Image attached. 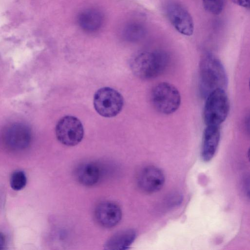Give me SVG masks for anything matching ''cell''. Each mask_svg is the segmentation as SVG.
I'll return each mask as SVG.
<instances>
[{
    "label": "cell",
    "mask_w": 250,
    "mask_h": 250,
    "mask_svg": "<svg viewBox=\"0 0 250 250\" xmlns=\"http://www.w3.org/2000/svg\"><path fill=\"white\" fill-rule=\"evenodd\" d=\"M32 134L29 128L21 124L9 126L4 133L3 140L8 148L13 150H22L30 145Z\"/></svg>",
    "instance_id": "8"
},
{
    "label": "cell",
    "mask_w": 250,
    "mask_h": 250,
    "mask_svg": "<svg viewBox=\"0 0 250 250\" xmlns=\"http://www.w3.org/2000/svg\"><path fill=\"white\" fill-rule=\"evenodd\" d=\"M165 182L163 171L158 167L149 166L144 167L140 172L137 179V184L144 192L152 193L160 190Z\"/></svg>",
    "instance_id": "9"
},
{
    "label": "cell",
    "mask_w": 250,
    "mask_h": 250,
    "mask_svg": "<svg viewBox=\"0 0 250 250\" xmlns=\"http://www.w3.org/2000/svg\"><path fill=\"white\" fill-rule=\"evenodd\" d=\"M205 9L208 13L217 15L221 13L224 6V0H202Z\"/></svg>",
    "instance_id": "17"
},
{
    "label": "cell",
    "mask_w": 250,
    "mask_h": 250,
    "mask_svg": "<svg viewBox=\"0 0 250 250\" xmlns=\"http://www.w3.org/2000/svg\"><path fill=\"white\" fill-rule=\"evenodd\" d=\"M27 183L25 173L22 170H16L12 173L10 179L11 188L14 190L19 191L23 189Z\"/></svg>",
    "instance_id": "16"
},
{
    "label": "cell",
    "mask_w": 250,
    "mask_h": 250,
    "mask_svg": "<svg viewBox=\"0 0 250 250\" xmlns=\"http://www.w3.org/2000/svg\"><path fill=\"white\" fill-rule=\"evenodd\" d=\"M244 185L246 195L250 199V176L246 179Z\"/></svg>",
    "instance_id": "19"
},
{
    "label": "cell",
    "mask_w": 250,
    "mask_h": 250,
    "mask_svg": "<svg viewBox=\"0 0 250 250\" xmlns=\"http://www.w3.org/2000/svg\"><path fill=\"white\" fill-rule=\"evenodd\" d=\"M136 237V231L132 229L120 231L112 235L105 242L106 250H126L133 243Z\"/></svg>",
    "instance_id": "13"
},
{
    "label": "cell",
    "mask_w": 250,
    "mask_h": 250,
    "mask_svg": "<svg viewBox=\"0 0 250 250\" xmlns=\"http://www.w3.org/2000/svg\"><path fill=\"white\" fill-rule=\"evenodd\" d=\"M245 125L246 130L249 134L250 135V114L247 117L246 120Z\"/></svg>",
    "instance_id": "20"
},
{
    "label": "cell",
    "mask_w": 250,
    "mask_h": 250,
    "mask_svg": "<svg viewBox=\"0 0 250 250\" xmlns=\"http://www.w3.org/2000/svg\"><path fill=\"white\" fill-rule=\"evenodd\" d=\"M55 132L58 140L66 146H74L81 142L83 128L81 122L72 116H65L57 123Z\"/></svg>",
    "instance_id": "6"
},
{
    "label": "cell",
    "mask_w": 250,
    "mask_h": 250,
    "mask_svg": "<svg viewBox=\"0 0 250 250\" xmlns=\"http://www.w3.org/2000/svg\"><path fill=\"white\" fill-rule=\"evenodd\" d=\"M248 158H249V160L250 162V147L248 150Z\"/></svg>",
    "instance_id": "22"
},
{
    "label": "cell",
    "mask_w": 250,
    "mask_h": 250,
    "mask_svg": "<svg viewBox=\"0 0 250 250\" xmlns=\"http://www.w3.org/2000/svg\"><path fill=\"white\" fill-rule=\"evenodd\" d=\"M234 3L245 8L250 9V0H230Z\"/></svg>",
    "instance_id": "18"
},
{
    "label": "cell",
    "mask_w": 250,
    "mask_h": 250,
    "mask_svg": "<svg viewBox=\"0 0 250 250\" xmlns=\"http://www.w3.org/2000/svg\"><path fill=\"white\" fill-rule=\"evenodd\" d=\"M199 80L200 92L205 98L216 89L225 90L227 87L225 68L219 59L211 53H206L201 58Z\"/></svg>",
    "instance_id": "1"
},
{
    "label": "cell",
    "mask_w": 250,
    "mask_h": 250,
    "mask_svg": "<svg viewBox=\"0 0 250 250\" xmlns=\"http://www.w3.org/2000/svg\"><path fill=\"white\" fill-rule=\"evenodd\" d=\"M75 176L81 184L85 186H92L99 181L101 170L99 166L94 162H85L76 168Z\"/></svg>",
    "instance_id": "12"
},
{
    "label": "cell",
    "mask_w": 250,
    "mask_h": 250,
    "mask_svg": "<svg viewBox=\"0 0 250 250\" xmlns=\"http://www.w3.org/2000/svg\"><path fill=\"white\" fill-rule=\"evenodd\" d=\"M249 87H250V81H249Z\"/></svg>",
    "instance_id": "23"
},
{
    "label": "cell",
    "mask_w": 250,
    "mask_h": 250,
    "mask_svg": "<svg viewBox=\"0 0 250 250\" xmlns=\"http://www.w3.org/2000/svg\"><path fill=\"white\" fill-rule=\"evenodd\" d=\"M220 126L207 125L203 135L201 157L208 162L213 157L217 149L220 138Z\"/></svg>",
    "instance_id": "11"
},
{
    "label": "cell",
    "mask_w": 250,
    "mask_h": 250,
    "mask_svg": "<svg viewBox=\"0 0 250 250\" xmlns=\"http://www.w3.org/2000/svg\"><path fill=\"white\" fill-rule=\"evenodd\" d=\"M124 98L116 90L109 87H102L94 94L93 104L101 116L111 118L117 116L124 106Z\"/></svg>",
    "instance_id": "5"
},
{
    "label": "cell",
    "mask_w": 250,
    "mask_h": 250,
    "mask_svg": "<svg viewBox=\"0 0 250 250\" xmlns=\"http://www.w3.org/2000/svg\"><path fill=\"white\" fill-rule=\"evenodd\" d=\"M165 12L168 21L178 32L188 36L192 35L193 19L184 6L177 1H169L165 6Z\"/></svg>",
    "instance_id": "7"
},
{
    "label": "cell",
    "mask_w": 250,
    "mask_h": 250,
    "mask_svg": "<svg viewBox=\"0 0 250 250\" xmlns=\"http://www.w3.org/2000/svg\"><path fill=\"white\" fill-rule=\"evenodd\" d=\"M5 238L4 235L1 233L0 234V249H2L3 247L5 246Z\"/></svg>",
    "instance_id": "21"
},
{
    "label": "cell",
    "mask_w": 250,
    "mask_h": 250,
    "mask_svg": "<svg viewBox=\"0 0 250 250\" xmlns=\"http://www.w3.org/2000/svg\"><path fill=\"white\" fill-rule=\"evenodd\" d=\"M150 99L154 108L159 112L169 115L175 112L181 104L178 90L168 83H160L152 89Z\"/></svg>",
    "instance_id": "4"
},
{
    "label": "cell",
    "mask_w": 250,
    "mask_h": 250,
    "mask_svg": "<svg viewBox=\"0 0 250 250\" xmlns=\"http://www.w3.org/2000/svg\"><path fill=\"white\" fill-rule=\"evenodd\" d=\"M103 15L98 10L88 9L82 11L78 16V22L85 31L94 32L98 30L103 22Z\"/></svg>",
    "instance_id": "14"
},
{
    "label": "cell",
    "mask_w": 250,
    "mask_h": 250,
    "mask_svg": "<svg viewBox=\"0 0 250 250\" xmlns=\"http://www.w3.org/2000/svg\"><path fill=\"white\" fill-rule=\"evenodd\" d=\"M168 62V56L164 51H145L135 54L130 65L135 75L143 80H149L161 75Z\"/></svg>",
    "instance_id": "2"
},
{
    "label": "cell",
    "mask_w": 250,
    "mask_h": 250,
    "mask_svg": "<svg viewBox=\"0 0 250 250\" xmlns=\"http://www.w3.org/2000/svg\"><path fill=\"white\" fill-rule=\"evenodd\" d=\"M204 108V120L206 125H220L227 118L229 110V102L223 89L211 92L207 97Z\"/></svg>",
    "instance_id": "3"
},
{
    "label": "cell",
    "mask_w": 250,
    "mask_h": 250,
    "mask_svg": "<svg viewBox=\"0 0 250 250\" xmlns=\"http://www.w3.org/2000/svg\"><path fill=\"white\" fill-rule=\"evenodd\" d=\"M94 215L98 224L106 228L116 226L120 222L122 212L120 207L111 201H104L95 208Z\"/></svg>",
    "instance_id": "10"
},
{
    "label": "cell",
    "mask_w": 250,
    "mask_h": 250,
    "mask_svg": "<svg viewBox=\"0 0 250 250\" xmlns=\"http://www.w3.org/2000/svg\"><path fill=\"white\" fill-rule=\"evenodd\" d=\"M146 28L144 25L138 21L126 24L122 31L123 39L130 42H135L142 39L146 35Z\"/></svg>",
    "instance_id": "15"
}]
</instances>
